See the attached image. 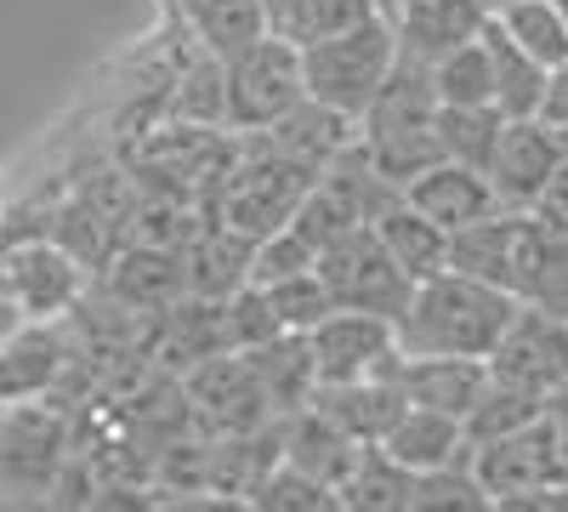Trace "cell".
Wrapping results in <instances>:
<instances>
[{
	"label": "cell",
	"mask_w": 568,
	"mask_h": 512,
	"mask_svg": "<svg viewBox=\"0 0 568 512\" xmlns=\"http://www.w3.org/2000/svg\"><path fill=\"white\" fill-rule=\"evenodd\" d=\"M517 308L524 302L500 285H489V279L444 268V273L415 285V297L398 319V348L433 353V359H495Z\"/></svg>",
	"instance_id": "1"
},
{
	"label": "cell",
	"mask_w": 568,
	"mask_h": 512,
	"mask_svg": "<svg viewBox=\"0 0 568 512\" xmlns=\"http://www.w3.org/2000/svg\"><path fill=\"white\" fill-rule=\"evenodd\" d=\"M398 58H404V40H398L393 12H375V18H364V23H353V29L329 34V40H318V46L302 52L307 98L336 109V114L364 120V109L375 103V91L387 86Z\"/></svg>",
	"instance_id": "2"
},
{
	"label": "cell",
	"mask_w": 568,
	"mask_h": 512,
	"mask_svg": "<svg viewBox=\"0 0 568 512\" xmlns=\"http://www.w3.org/2000/svg\"><path fill=\"white\" fill-rule=\"evenodd\" d=\"M546 245H551V228L535 211H495L449 240V268L478 273L489 285L511 291L517 302H529L546 268Z\"/></svg>",
	"instance_id": "3"
},
{
	"label": "cell",
	"mask_w": 568,
	"mask_h": 512,
	"mask_svg": "<svg viewBox=\"0 0 568 512\" xmlns=\"http://www.w3.org/2000/svg\"><path fill=\"white\" fill-rule=\"evenodd\" d=\"M69 444H74V422L63 399H18L0 404V484L12 495L34 501L58 484V473L69 468Z\"/></svg>",
	"instance_id": "4"
},
{
	"label": "cell",
	"mask_w": 568,
	"mask_h": 512,
	"mask_svg": "<svg viewBox=\"0 0 568 512\" xmlns=\"http://www.w3.org/2000/svg\"><path fill=\"white\" fill-rule=\"evenodd\" d=\"M318 273L336 308H353V313H382V319H404L409 297H415V279L398 268V257L382 245L375 228H353L347 240H336L329 251H318Z\"/></svg>",
	"instance_id": "5"
},
{
	"label": "cell",
	"mask_w": 568,
	"mask_h": 512,
	"mask_svg": "<svg viewBox=\"0 0 568 512\" xmlns=\"http://www.w3.org/2000/svg\"><path fill=\"white\" fill-rule=\"evenodd\" d=\"M182 399H187V422H200L211 439H240V433L278 428V415H273L245 353H216V359L194 364L182 382Z\"/></svg>",
	"instance_id": "6"
},
{
	"label": "cell",
	"mask_w": 568,
	"mask_h": 512,
	"mask_svg": "<svg viewBox=\"0 0 568 512\" xmlns=\"http://www.w3.org/2000/svg\"><path fill=\"white\" fill-rule=\"evenodd\" d=\"M302 98H307L302 52L273 34L227 63V126L233 131H273Z\"/></svg>",
	"instance_id": "7"
},
{
	"label": "cell",
	"mask_w": 568,
	"mask_h": 512,
	"mask_svg": "<svg viewBox=\"0 0 568 512\" xmlns=\"http://www.w3.org/2000/svg\"><path fill=\"white\" fill-rule=\"evenodd\" d=\"M0 285L29 319H63L85 297V262L58 240H23L0 257Z\"/></svg>",
	"instance_id": "8"
},
{
	"label": "cell",
	"mask_w": 568,
	"mask_h": 512,
	"mask_svg": "<svg viewBox=\"0 0 568 512\" xmlns=\"http://www.w3.org/2000/svg\"><path fill=\"white\" fill-rule=\"evenodd\" d=\"M478 479L489 484V495H524V490H546V484H562L568 479V455H562V428L557 415H535L529 428H517L495 444L478 450Z\"/></svg>",
	"instance_id": "9"
},
{
	"label": "cell",
	"mask_w": 568,
	"mask_h": 512,
	"mask_svg": "<svg viewBox=\"0 0 568 512\" xmlns=\"http://www.w3.org/2000/svg\"><path fill=\"white\" fill-rule=\"evenodd\" d=\"M489 370L506 377V382H517V388L540 393V399H551L568 382V319L524 302L517 319H511V331H506V342L495 348Z\"/></svg>",
	"instance_id": "10"
},
{
	"label": "cell",
	"mask_w": 568,
	"mask_h": 512,
	"mask_svg": "<svg viewBox=\"0 0 568 512\" xmlns=\"http://www.w3.org/2000/svg\"><path fill=\"white\" fill-rule=\"evenodd\" d=\"M307 353L318 364V382H353V377H375L387 364V353H398V324L382 313H353L336 308L324 324L307 331Z\"/></svg>",
	"instance_id": "11"
},
{
	"label": "cell",
	"mask_w": 568,
	"mask_h": 512,
	"mask_svg": "<svg viewBox=\"0 0 568 512\" xmlns=\"http://www.w3.org/2000/svg\"><path fill=\"white\" fill-rule=\"evenodd\" d=\"M562 171V143L546 120H506L500 149L489 160V182L506 211H535L551 177Z\"/></svg>",
	"instance_id": "12"
},
{
	"label": "cell",
	"mask_w": 568,
	"mask_h": 512,
	"mask_svg": "<svg viewBox=\"0 0 568 512\" xmlns=\"http://www.w3.org/2000/svg\"><path fill=\"white\" fill-rule=\"evenodd\" d=\"M382 377L398 382V393L409 404H426V410H449L466 422L471 399L484 393L489 382V359H433V353H387Z\"/></svg>",
	"instance_id": "13"
},
{
	"label": "cell",
	"mask_w": 568,
	"mask_h": 512,
	"mask_svg": "<svg viewBox=\"0 0 568 512\" xmlns=\"http://www.w3.org/2000/svg\"><path fill=\"white\" fill-rule=\"evenodd\" d=\"M404 200H409L415 211H426L438 228H449V234H460V228L506 211L500 194H495V182H489V171H471V165H460V160L426 165L409 189H404Z\"/></svg>",
	"instance_id": "14"
},
{
	"label": "cell",
	"mask_w": 568,
	"mask_h": 512,
	"mask_svg": "<svg viewBox=\"0 0 568 512\" xmlns=\"http://www.w3.org/2000/svg\"><path fill=\"white\" fill-rule=\"evenodd\" d=\"M307 404H318L329 422H336L347 439H358V444H382L393 433V422L409 410L398 382L382 377V370H375V377H353V382H318Z\"/></svg>",
	"instance_id": "15"
},
{
	"label": "cell",
	"mask_w": 568,
	"mask_h": 512,
	"mask_svg": "<svg viewBox=\"0 0 568 512\" xmlns=\"http://www.w3.org/2000/svg\"><path fill=\"white\" fill-rule=\"evenodd\" d=\"M387 12L398 23L404 52H415L426 63L455 52V46H466V40H478L484 23H489L484 0H387Z\"/></svg>",
	"instance_id": "16"
},
{
	"label": "cell",
	"mask_w": 568,
	"mask_h": 512,
	"mask_svg": "<svg viewBox=\"0 0 568 512\" xmlns=\"http://www.w3.org/2000/svg\"><path fill=\"white\" fill-rule=\"evenodd\" d=\"M438 120V86H433V63L404 52L398 69L387 74V86L375 91V103L358 120V137L375 143V137H398V131H426Z\"/></svg>",
	"instance_id": "17"
},
{
	"label": "cell",
	"mask_w": 568,
	"mask_h": 512,
	"mask_svg": "<svg viewBox=\"0 0 568 512\" xmlns=\"http://www.w3.org/2000/svg\"><path fill=\"white\" fill-rule=\"evenodd\" d=\"M382 450H393L409 473H438V468H460V461H478V444L466 439V422L449 410H426L409 404L393 433L382 439Z\"/></svg>",
	"instance_id": "18"
},
{
	"label": "cell",
	"mask_w": 568,
	"mask_h": 512,
	"mask_svg": "<svg viewBox=\"0 0 568 512\" xmlns=\"http://www.w3.org/2000/svg\"><path fill=\"white\" fill-rule=\"evenodd\" d=\"M69 342L63 331H52V319H29L23 331L0 348V404H18V399H40L63 382L69 370Z\"/></svg>",
	"instance_id": "19"
},
{
	"label": "cell",
	"mask_w": 568,
	"mask_h": 512,
	"mask_svg": "<svg viewBox=\"0 0 568 512\" xmlns=\"http://www.w3.org/2000/svg\"><path fill=\"white\" fill-rule=\"evenodd\" d=\"M109 297L131 313H165L171 302L187 297V268L165 245H131L109 268Z\"/></svg>",
	"instance_id": "20"
},
{
	"label": "cell",
	"mask_w": 568,
	"mask_h": 512,
	"mask_svg": "<svg viewBox=\"0 0 568 512\" xmlns=\"http://www.w3.org/2000/svg\"><path fill=\"white\" fill-rule=\"evenodd\" d=\"M358 450H364V444L347 439L318 404H302V410H291V415L278 422V461H291V468H302V473H313V479L342 484V473L353 468Z\"/></svg>",
	"instance_id": "21"
},
{
	"label": "cell",
	"mask_w": 568,
	"mask_h": 512,
	"mask_svg": "<svg viewBox=\"0 0 568 512\" xmlns=\"http://www.w3.org/2000/svg\"><path fill=\"white\" fill-rule=\"evenodd\" d=\"M369 228L382 234V245L398 257V268L415 279V285H420V279H433V273H444V268H449V240H455V234H449V228H438L426 211H415L404 194H398L382 217H375Z\"/></svg>",
	"instance_id": "22"
},
{
	"label": "cell",
	"mask_w": 568,
	"mask_h": 512,
	"mask_svg": "<svg viewBox=\"0 0 568 512\" xmlns=\"http://www.w3.org/2000/svg\"><path fill=\"white\" fill-rule=\"evenodd\" d=\"M267 137H273V149H284L291 160H302L307 171H324L342 149L358 143V120H353V114H336V109H324V103H313V98H302Z\"/></svg>",
	"instance_id": "23"
},
{
	"label": "cell",
	"mask_w": 568,
	"mask_h": 512,
	"mask_svg": "<svg viewBox=\"0 0 568 512\" xmlns=\"http://www.w3.org/2000/svg\"><path fill=\"white\" fill-rule=\"evenodd\" d=\"M415 484H420V473H409L393 450L364 444L336 490H342L347 512H415Z\"/></svg>",
	"instance_id": "24"
},
{
	"label": "cell",
	"mask_w": 568,
	"mask_h": 512,
	"mask_svg": "<svg viewBox=\"0 0 568 512\" xmlns=\"http://www.w3.org/2000/svg\"><path fill=\"white\" fill-rule=\"evenodd\" d=\"M375 12H387V0H267V34L307 52V46L342 34Z\"/></svg>",
	"instance_id": "25"
},
{
	"label": "cell",
	"mask_w": 568,
	"mask_h": 512,
	"mask_svg": "<svg viewBox=\"0 0 568 512\" xmlns=\"http://www.w3.org/2000/svg\"><path fill=\"white\" fill-rule=\"evenodd\" d=\"M182 23L194 29L200 52L233 63L256 40H267V0H194L182 7Z\"/></svg>",
	"instance_id": "26"
},
{
	"label": "cell",
	"mask_w": 568,
	"mask_h": 512,
	"mask_svg": "<svg viewBox=\"0 0 568 512\" xmlns=\"http://www.w3.org/2000/svg\"><path fill=\"white\" fill-rule=\"evenodd\" d=\"M251 251H256V240L233 234V228L200 234L194 245L182 251L187 297H216V302H227L233 291H245V285H251Z\"/></svg>",
	"instance_id": "27"
},
{
	"label": "cell",
	"mask_w": 568,
	"mask_h": 512,
	"mask_svg": "<svg viewBox=\"0 0 568 512\" xmlns=\"http://www.w3.org/2000/svg\"><path fill=\"white\" fill-rule=\"evenodd\" d=\"M484 46H489V63H495V109L506 120H535L540 98H546V63H535L524 46H517L495 18L484 23Z\"/></svg>",
	"instance_id": "28"
},
{
	"label": "cell",
	"mask_w": 568,
	"mask_h": 512,
	"mask_svg": "<svg viewBox=\"0 0 568 512\" xmlns=\"http://www.w3.org/2000/svg\"><path fill=\"white\" fill-rule=\"evenodd\" d=\"M546 410H551V399H540V393L517 388V382H506V377H495V370H489L484 393L471 399V410H466V439L484 450V444H495V439H506L517 428H529L535 415H546Z\"/></svg>",
	"instance_id": "29"
},
{
	"label": "cell",
	"mask_w": 568,
	"mask_h": 512,
	"mask_svg": "<svg viewBox=\"0 0 568 512\" xmlns=\"http://www.w3.org/2000/svg\"><path fill=\"white\" fill-rule=\"evenodd\" d=\"M438 143H444V160H460L471 171H489L495 149H500V131H506V114L495 103H438Z\"/></svg>",
	"instance_id": "30"
},
{
	"label": "cell",
	"mask_w": 568,
	"mask_h": 512,
	"mask_svg": "<svg viewBox=\"0 0 568 512\" xmlns=\"http://www.w3.org/2000/svg\"><path fill=\"white\" fill-rule=\"evenodd\" d=\"M524 52L535 58V63H546V69H557L562 58H568V18H562V7L557 0H511V7H500V12H489Z\"/></svg>",
	"instance_id": "31"
},
{
	"label": "cell",
	"mask_w": 568,
	"mask_h": 512,
	"mask_svg": "<svg viewBox=\"0 0 568 512\" xmlns=\"http://www.w3.org/2000/svg\"><path fill=\"white\" fill-rule=\"evenodd\" d=\"M176 120L182 126H200V131H216L227 126V63L200 52L194 63H187L176 74V98H171Z\"/></svg>",
	"instance_id": "32"
},
{
	"label": "cell",
	"mask_w": 568,
	"mask_h": 512,
	"mask_svg": "<svg viewBox=\"0 0 568 512\" xmlns=\"http://www.w3.org/2000/svg\"><path fill=\"white\" fill-rule=\"evenodd\" d=\"M251 495H256L262 512H347V501H342L336 484L291 468V461H273Z\"/></svg>",
	"instance_id": "33"
},
{
	"label": "cell",
	"mask_w": 568,
	"mask_h": 512,
	"mask_svg": "<svg viewBox=\"0 0 568 512\" xmlns=\"http://www.w3.org/2000/svg\"><path fill=\"white\" fill-rule=\"evenodd\" d=\"M433 86H438V103H495V63L484 34L433 58Z\"/></svg>",
	"instance_id": "34"
},
{
	"label": "cell",
	"mask_w": 568,
	"mask_h": 512,
	"mask_svg": "<svg viewBox=\"0 0 568 512\" xmlns=\"http://www.w3.org/2000/svg\"><path fill=\"white\" fill-rule=\"evenodd\" d=\"M262 291H267L278 324H284L291 337H307L313 324H324L329 313H336V297H329V285H324V273H318V268L291 273V279H278V285H262Z\"/></svg>",
	"instance_id": "35"
},
{
	"label": "cell",
	"mask_w": 568,
	"mask_h": 512,
	"mask_svg": "<svg viewBox=\"0 0 568 512\" xmlns=\"http://www.w3.org/2000/svg\"><path fill=\"white\" fill-rule=\"evenodd\" d=\"M415 512H495L489 484L478 479L471 461L460 468H438V473H420L415 484Z\"/></svg>",
	"instance_id": "36"
},
{
	"label": "cell",
	"mask_w": 568,
	"mask_h": 512,
	"mask_svg": "<svg viewBox=\"0 0 568 512\" xmlns=\"http://www.w3.org/2000/svg\"><path fill=\"white\" fill-rule=\"evenodd\" d=\"M307 268H318V251L296 234L291 222H284V228H273V234L256 240V251H251V285H278V279L307 273Z\"/></svg>",
	"instance_id": "37"
},
{
	"label": "cell",
	"mask_w": 568,
	"mask_h": 512,
	"mask_svg": "<svg viewBox=\"0 0 568 512\" xmlns=\"http://www.w3.org/2000/svg\"><path fill=\"white\" fill-rule=\"evenodd\" d=\"M495 512H568V479L546 490H524V495H500Z\"/></svg>",
	"instance_id": "38"
},
{
	"label": "cell",
	"mask_w": 568,
	"mask_h": 512,
	"mask_svg": "<svg viewBox=\"0 0 568 512\" xmlns=\"http://www.w3.org/2000/svg\"><path fill=\"white\" fill-rule=\"evenodd\" d=\"M535 217L551 228L557 240H568V160H562V171L551 177V189L540 194V205H535Z\"/></svg>",
	"instance_id": "39"
},
{
	"label": "cell",
	"mask_w": 568,
	"mask_h": 512,
	"mask_svg": "<svg viewBox=\"0 0 568 512\" xmlns=\"http://www.w3.org/2000/svg\"><path fill=\"white\" fill-rule=\"evenodd\" d=\"M535 120H546L551 131L568 126V58L546 74V98H540V114H535Z\"/></svg>",
	"instance_id": "40"
},
{
	"label": "cell",
	"mask_w": 568,
	"mask_h": 512,
	"mask_svg": "<svg viewBox=\"0 0 568 512\" xmlns=\"http://www.w3.org/2000/svg\"><path fill=\"white\" fill-rule=\"evenodd\" d=\"M176 512H262L256 495H222V490H200V495H182Z\"/></svg>",
	"instance_id": "41"
},
{
	"label": "cell",
	"mask_w": 568,
	"mask_h": 512,
	"mask_svg": "<svg viewBox=\"0 0 568 512\" xmlns=\"http://www.w3.org/2000/svg\"><path fill=\"white\" fill-rule=\"evenodd\" d=\"M23 324H29V313H23V308L7 297V285H0V348H7V342L23 331Z\"/></svg>",
	"instance_id": "42"
},
{
	"label": "cell",
	"mask_w": 568,
	"mask_h": 512,
	"mask_svg": "<svg viewBox=\"0 0 568 512\" xmlns=\"http://www.w3.org/2000/svg\"><path fill=\"white\" fill-rule=\"evenodd\" d=\"M557 143H562V160H568V126H562V131H557Z\"/></svg>",
	"instance_id": "43"
},
{
	"label": "cell",
	"mask_w": 568,
	"mask_h": 512,
	"mask_svg": "<svg viewBox=\"0 0 568 512\" xmlns=\"http://www.w3.org/2000/svg\"><path fill=\"white\" fill-rule=\"evenodd\" d=\"M484 7H489V12H500V7H511V0H484Z\"/></svg>",
	"instance_id": "44"
},
{
	"label": "cell",
	"mask_w": 568,
	"mask_h": 512,
	"mask_svg": "<svg viewBox=\"0 0 568 512\" xmlns=\"http://www.w3.org/2000/svg\"><path fill=\"white\" fill-rule=\"evenodd\" d=\"M171 7H176V12H182V7H194V0H171Z\"/></svg>",
	"instance_id": "45"
},
{
	"label": "cell",
	"mask_w": 568,
	"mask_h": 512,
	"mask_svg": "<svg viewBox=\"0 0 568 512\" xmlns=\"http://www.w3.org/2000/svg\"><path fill=\"white\" fill-rule=\"evenodd\" d=\"M557 7H562V18H568V0H557Z\"/></svg>",
	"instance_id": "46"
}]
</instances>
